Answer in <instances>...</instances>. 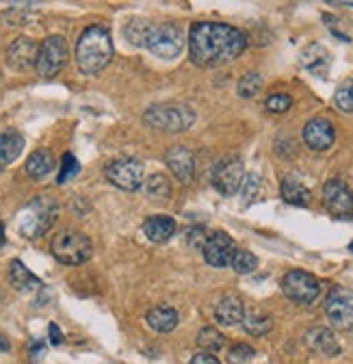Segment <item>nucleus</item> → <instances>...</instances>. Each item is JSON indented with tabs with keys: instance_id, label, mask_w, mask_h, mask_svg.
<instances>
[{
	"instance_id": "f704fd0d",
	"label": "nucleus",
	"mask_w": 353,
	"mask_h": 364,
	"mask_svg": "<svg viewBox=\"0 0 353 364\" xmlns=\"http://www.w3.org/2000/svg\"><path fill=\"white\" fill-rule=\"evenodd\" d=\"M256 355V349L247 343H239L228 351V362L230 364H245Z\"/></svg>"
},
{
	"instance_id": "9d476101",
	"label": "nucleus",
	"mask_w": 353,
	"mask_h": 364,
	"mask_svg": "<svg viewBox=\"0 0 353 364\" xmlns=\"http://www.w3.org/2000/svg\"><path fill=\"white\" fill-rule=\"evenodd\" d=\"M245 180V165L239 156H226L212 167V185L222 196H237Z\"/></svg>"
},
{
	"instance_id": "20e7f679",
	"label": "nucleus",
	"mask_w": 353,
	"mask_h": 364,
	"mask_svg": "<svg viewBox=\"0 0 353 364\" xmlns=\"http://www.w3.org/2000/svg\"><path fill=\"white\" fill-rule=\"evenodd\" d=\"M143 122L161 132H185L193 126L195 113L187 105H154L146 111Z\"/></svg>"
},
{
	"instance_id": "0eeeda50",
	"label": "nucleus",
	"mask_w": 353,
	"mask_h": 364,
	"mask_svg": "<svg viewBox=\"0 0 353 364\" xmlns=\"http://www.w3.org/2000/svg\"><path fill=\"white\" fill-rule=\"evenodd\" d=\"M70 50L67 41L61 35H50L39 43L35 70L41 78H55L67 63Z\"/></svg>"
},
{
	"instance_id": "aec40b11",
	"label": "nucleus",
	"mask_w": 353,
	"mask_h": 364,
	"mask_svg": "<svg viewBox=\"0 0 353 364\" xmlns=\"http://www.w3.org/2000/svg\"><path fill=\"white\" fill-rule=\"evenodd\" d=\"M9 282L20 293H35V291L43 289V282L37 276H33L22 260H13L9 264Z\"/></svg>"
},
{
	"instance_id": "f03ea898",
	"label": "nucleus",
	"mask_w": 353,
	"mask_h": 364,
	"mask_svg": "<svg viewBox=\"0 0 353 364\" xmlns=\"http://www.w3.org/2000/svg\"><path fill=\"white\" fill-rule=\"evenodd\" d=\"M113 59V39L104 26H87L76 41V63L87 76L100 74Z\"/></svg>"
},
{
	"instance_id": "f3484780",
	"label": "nucleus",
	"mask_w": 353,
	"mask_h": 364,
	"mask_svg": "<svg viewBox=\"0 0 353 364\" xmlns=\"http://www.w3.org/2000/svg\"><path fill=\"white\" fill-rule=\"evenodd\" d=\"M305 345L310 351L323 355V358H338L342 347L338 343V338L334 336L332 330L327 328H313L305 332Z\"/></svg>"
},
{
	"instance_id": "6ab92c4d",
	"label": "nucleus",
	"mask_w": 353,
	"mask_h": 364,
	"mask_svg": "<svg viewBox=\"0 0 353 364\" xmlns=\"http://www.w3.org/2000/svg\"><path fill=\"white\" fill-rule=\"evenodd\" d=\"M143 235L152 243H167L175 235V221L169 215H154L143 221Z\"/></svg>"
},
{
	"instance_id": "72a5a7b5",
	"label": "nucleus",
	"mask_w": 353,
	"mask_h": 364,
	"mask_svg": "<svg viewBox=\"0 0 353 364\" xmlns=\"http://www.w3.org/2000/svg\"><path fill=\"white\" fill-rule=\"evenodd\" d=\"M260 191V176L258 173H247L245 180H243V185H241V198H243V204H249L256 200Z\"/></svg>"
},
{
	"instance_id": "7c9ffc66",
	"label": "nucleus",
	"mask_w": 353,
	"mask_h": 364,
	"mask_svg": "<svg viewBox=\"0 0 353 364\" xmlns=\"http://www.w3.org/2000/svg\"><path fill=\"white\" fill-rule=\"evenodd\" d=\"M334 102L342 113H353V78H347L344 82L338 85Z\"/></svg>"
},
{
	"instance_id": "412c9836",
	"label": "nucleus",
	"mask_w": 353,
	"mask_h": 364,
	"mask_svg": "<svg viewBox=\"0 0 353 364\" xmlns=\"http://www.w3.org/2000/svg\"><path fill=\"white\" fill-rule=\"evenodd\" d=\"M280 191H282V200L286 204H293V206H308L313 200L310 189H308L303 182L299 178H295V176H286L282 180Z\"/></svg>"
},
{
	"instance_id": "c9c22d12",
	"label": "nucleus",
	"mask_w": 353,
	"mask_h": 364,
	"mask_svg": "<svg viewBox=\"0 0 353 364\" xmlns=\"http://www.w3.org/2000/svg\"><path fill=\"white\" fill-rule=\"evenodd\" d=\"M290 107H293V98H290L288 94H273V96L267 98V111H269V113L282 115V113H286Z\"/></svg>"
},
{
	"instance_id": "2eb2a0df",
	"label": "nucleus",
	"mask_w": 353,
	"mask_h": 364,
	"mask_svg": "<svg viewBox=\"0 0 353 364\" xmlns=\"http://www.w3.org/2000/svg\"><path fill=\"white\" fill-rule=\"evenodd\" d=\"M171 173L178 178L183 185H189L195 176V159H193V152L185 146H173L167 156H165Z\"/></svg>"
},
{
	"instance_id": "bb28decb",
	"label": "nucleus",
	"mask_w": 353,
	"mask_h": 364,
	"mask_svg": "<svg viewBox=\"0 0 353 364\" xmlns=\"http://www.w3.org/2000/svg\"><path fill=\"white\" fill-rule=\"evenodd\" d=\"M243 330L251 336H264L269 334L273 328V318L269 314H262V312H245L243 316Z\"/></svg>"
},
{
	"instance_id": "9b49d317",
	"label": "nucleus",
	"mask_w": 353,
	"mask_h": 364,
	"mask_svg": "<svg viewBox=\"0 0 353 364\" xmlns=\"http://www.w3.org/2000/svg\"><path fill=\"white\" fill-rule=\"evenodd\" d=\"M325 314L334 330H353V293L344 289H334L325 301Z\"/></svg>"
},
{
	"instance_id": "a19ab883",
	"label": "nucleus",
	"mask_w": 353,
	"mask_h": 364,
	"mask_svg": "<svg viewBox=\"0 0 353 364\" xmlns=\"http://www.w3.org/2000/svg\"><path fill=\"white\" fill-rule=\"evenodd\" d=\"M3 232H5V228H3V225H0V245H3V243H5V235H3Z\"/></svg>"
},
{
	"instance_id": "a878e982",
	"label": "nucleus",
	"mask_w": 353,
	"mask_h": 364,
	"mask_svg": "<svg viewBox=\"0 0 353 364\" xmlns=\"http://www.w3.org/2000/svg\"><path fill=\"white\" fill-rule=\"evenodd\" d=\"M143 189H146L148 198H150L152 202H156V204L169 202V198H171V185H169L167 176H163V173L150 176V178L143 182Z\"/></svg>"
},
{
	"instance_id": "79ce46f5",
	"label": "nucleus",
	"mask_w": 353,
	"mask_h": 364,
	"mask_svg": "<svg viewBox=\"0 0 353 364\" xmlns=\"http://www.w3.org/2000/svg\"><path fill=\"white\" fill-rule=\"evenodd\" d=\"M349 250H351V252H353V243H351V245H349Z\"/></svg>"
},
{
	"instance_id": "a211bd4d",
	"label": "nucleus",
	"mask_w": 353,
	"mask_h": 364,
	"mask_svg": "<svg viewBox=\"0 0 353 364\" xmlns=\"http://www.w3.org/2000/svg\"><path fill=\"white\" fill-rule=\"evenodd\" d=\"M243 316H245V304L241 297L237 295H226L222 297V301L217 304L214 308V318L222 326L230 328V326H237L243 321Z\"/></svg>"
},
{
	"instance_id": "58836bf2",
	"label": "nucleus",
	"mask_w": 353,
	"mask_h": 364,
	"mask_svg": "<svg viewBox=\"0 0 353 364\" xmlns=\"http://www.w3.org/2000/svg\"><path fill=\"white\" fill-rule=\"evenodd\" d=\"M48 330H50V343H53V345H61V343H63V334H61V330H59L55 323H50V328H48Z\"/></svg>"
},
{
	"instance_id": "39448f33",
	"label": "nucleus",
	"mask_w": 353,
	"mask_h": 364,
	"mask_svg": "<svg viewBox=\"0 0 353 364\" xmlns=\"http://www.w3.org/2000/svg\"><path fill=\"white\" fill-rule=\"evenodd\" d=\"M50 252L53 256L63 262V264H82L92 258L94 245L92 239L78 232V230H61L55 235L53 243H50Z\"/></svg>"
},
{
	"instance_id": "ddd939ff",
	"label": "nucleus",
	"mask_w": 353,
	"mask_h": 364,
	"mask_svg": "<svg viewBox=\"0 0 353 364\" xmlns=\"http://www.w3.org/2000/svg\"><path fill=\"white\" fill-rule=\"evenodd\" d=\"M323 204L336 217L349 215L353 210V191L349 189L347 182H342L338 178L327 180L323 187Z\"/></svg>"
},
{
	"instance_id": "e433bc0d",
	"label": "nucleus",
	"mask_w": 353,
	"mask_h": 364,
	"mask_svg": "<svg viewBox=\"0 0 353 364\" xmlns=\"http://www.w3.org/2000/svg\"><path fill=\"white\" fill-rule=\"evenodd\" d=\"M206 241H208V235H206L204 228H191V230L187 232V243H189V247H193V250H197V252L204 250Z\"/></svg>"
},
{
	"instance_id": "f8f14e48",
	"label": "nucleus",
	"mask_w": 353,
	"mask_h": 364,
	"mask_svg": "<svg viewBox=\"0 0 353 364\" xmlns=\"http://www.w3.org/2000/svg\"><path fill=\"white\" fill-rule=\"evenodd\" d=\"M303 141L315 152H325L336 141V128L325 117H315L303 126Z\"/></svg>"
},
{
	"instance_id": "4c0bfd02",
	"label": "nucleus",
	"mask_w": 353,
	"mask_h": 364,
	"mask_svg": "<svg viewBox=\"0 0 353 364\" xmlns=\"http://www.w3.org/2000/svg\"><path fill=\"white\" fill-rule=\"evenodd\" d=\"M189 364H222V362H219L212 353L202 351V353H195V355L191 358V362H189Z\"/></svg>"
},
{
	"instance_id": "473e14b6",
	"label": "nucleus",
	"mask_w": 353,
	"mask_h": 364,
	"mask_svg": "<svg viewBox=\"0 0 353 364\" xmlns=\"http://www.w3.org/2000/svg\"><path fill=\"white\" fill-rule=\"evenodd\" d=\"M80 173V163L76 161L74 154H63V161H61V171H59V178H57V185H65L72 178H76Z\"/></svg>"
},
{
	"instance_id": "4be33fe9",
	"label": "nucleus",
	"mask_w": 353,
	"mask_h": 364,
	"mask_svg": "<svg viewBox=\"0 0 353 364\" xmlns=\"http://www.w3.org/2000/svg\"><path fill=\"white\" fill-rule=\"evenodd\" d=\"M146 321L154 332L167 334V332H171L175 326H178V312H175L171 306H154L146 314Z\"/></svg>"
},
{
	"instance_id": "dca6fc26",
	"label": "nucleus",
	"mask_w": 353,
	"mask_h": 364,
	"mask_svg": "<svg viewBox=\"0 0 353 364\" xmlns=\"http://www.w3.org/2000/svg\"><path fill=\"white\" fill-rule=\"evenodd\" d=\"M37 50L39 46L31 39V37H18L7 50V61L13 70L18 72H24V70H31L35 68V61H37Z\"/></svg>"
},
{
	"instance_id": "f257e3e1",
	"label": "nucleus",
	"mask_w": 353,
	"mask_h": 364,
	"mask_svg": "<svg viewBox=\"0 0 353 364\" xmlns=\"http://www.w3.org/2000/svg\"><path fill=\"white\" fill-rule=\"evenodd\" d=\"M247 48L243 31L222 22H197L189 33V55L200 68H217L234 61Z\"/></svg>"
},
{
	"instance_id": "ea45409f",
	"label": "nucleus",
	"mask_w": 353,
	"mask_h": 364,
	"mask_svg": "<svg viewBox=\"0 0 353 364\" xmlns=\"http://www.w3.org/2000/svg\"><path fill=\"white\" fill-rule=\"evenodd\" d=\"M7 349H9V343L3 336H0V351H7Z\"/></svg>"
},
{
	"instance_id": "b1692460",
	"label": "nucleus",
	"mask_w": 353,
	"mask_h": 364,
	"mask_svg": "<svg viewBox=\"0 0 353 364\" xmlns=\"http://www.w3.org/2000/svg\"><path fill=\"white\" fill-rule=\"evenodd\" d=\"M55 167H57V161H55L53 152H50V150H46V148L35 150V152L28 156L26 165H24L26 173H28L31 178H35V180L46 178Z\"/></svg>"
},
{
	"instance_id": "c756f323",
	"label": "nucleus",
	"mask_w": 353,
	"mask_h": 364,
	"mask_svg": "<svg viewBox=\"0 0 353 364\" xmlns=\"http://www.w3.org/2000/svg\"><path fill=\"white\" fill-rule=\"evenodd\" d=\"M260 89H262V76L258 72H249L245 74L239 85H237V91H239V96L249 100V98H256L260 94Z\"/></svg>"
},
{
	"instance_id": "393cba45",
	"label": "nucleus",
	"mask_w": 353,
	"mask_h": 364,
	"mask_svg": "<svg viewBox=\"0 0 353 364\" xmlns=\"http://www.w3.org/2000/svg\"><path fill=\"white\" fill-rule=\"evenodd\" d=\"M301 61H303V65L308 70L319 74V76H323L327 72V68H330V55H327V50L321 48V46H317V43H313L310 48L303 50Z\"/></svg>"
},
{
	"instance_id": "6e6552de",
	"label": "nucleus",
	"mask_w": 353,
	"mask_h": 364,
	"mask_svg": "<svg viewBox=\"0 0 353 364\" xmlns=\"http://www.w3.org/2000/svg\"><path fill=\"white\" fill-rule=\"evenodd\" d=\"M104 176L121 191H137L146 182V169L135 159H115L104 167Z\"/></svg>"
},
{
	"instance_id": "cd10ccee",
	"label": "nucleus",
	"mask_w": 353,
	"mask_h": 364,
	"mask_svg": "<svg viewBox=\"0 0 353 364\" xmlns=\"http://www.w3.org/2000/svg\"><path fill=\"white\" fill-rule=\"evenodd\" d=\"M197 345L206 353H214V351H222L226 347V336L217 328H202L197 334Z\"/></svg>"
},
{
	"instance_id": "423d86ee",
	"label": "nucleus",
	"mask_w": 353,
	"mask_h": 364,
	"mask_svg": "<svg viewBox=\"0 0 353 364\" xmlns=\"http://www.w3.org/2000/svg\"><path fill=\"white\" fill-rule=\"evenodd\" d=\"M143 46L152 55L171 61L185 50V33L175 24H152Z\"/></svg>"
},
{
	"instance_id": "1a4fd4ad",
	"label": "nucleus",
	"mask_w": 353,
	"mask_h": 364,
	"mask_svg": "<svg viewBox=\"0 0 353 364\" xmlns=\"http://www.w3.org/2000/svg\"><path fill=\"white\" fill-rule=\"evenodd\" d=\"M282 293L295 304H313L321 295V282L308 271H288L282 278Z\"/></svg>"
},
{
	"instance_id": "c85d7f7f",
	"label": "nucleus",
	"mask_w": 353,
	"mask_h": 364,
	"mask_svg": "<svg viewBox=\"0 0 353 364\" xmlns=\"http://www.w3.org/2000/svg\"><path fill=\"white\" fill-rule=\"evenodd\" d=\"M230 267L234 269V273H239V276H249V273H254L258 267V258L247 250H237L230 260Z\"/></svg>"
},
{
	"instance_id": "2f4dec72",
	"label": "nucleus",
	"mask_w": 353,
	"mask_h": 364,
	"mask_svg": "<svg viewBox=\"0 0 353 364\" xmlns=\"http://www.w3.org/2000/svg\"><path fill=\"white\" fill-rule=\"evenodd\" d=\"M150 26H152V24H150L148 20H143V18L130 20L128 26H126V39H128L130 43H135V46H143Z\"/></svg>"
},
{
	"instance_id": "7ed1b4c3",
	"label": "nucleus",
	"mask_w": 353,
	"mask_h": 364,
	"mask_svg": "<svg viewBox=\"0 0 353 364\" xmlns=\"http://www.w3.org/2000/svg\"><path fill=\"white\" fill-rule=\"evenodd\" d=\"M57 215H59V204L55 198L37 196L18 215V230L26 239H39L53 228Z\"/></svg>"
},
{
	"instance_id": "5701e85b",
	"label": "nucleus",
	"mask_w": 353,
	"mask_h": 364,
	"mask_svg": "<svg viewBox=\"0 0 353 364\" xmlns=\"http://www.w3.org/2000/svg\"><path fill=\"white\" fill-rule=\"evenodd\" d=\"M24 150V136L18 130L0 132V167L13 163Z\"/></svg>"
},
{
	"instance_id": "4468645a",
	"label": "nucleus",
	"mask_w": 353,
	"mask_h": 364,
	"mask_svg": "<svg viewBox=\"0 0 353 364\" xmlns=\"http://www.w3.org/2000/svg\"><path fill=\"white\" fill-rule=\"evenodd\" d=\"M204 260L210 264V267H228L234 252H237V243L230 235L226 232H214L208 237L206 245H204Z\"/></svg>"
}]
</instances>
